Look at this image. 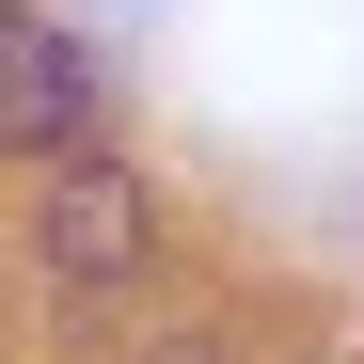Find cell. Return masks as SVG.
<instances>
[{
  "label": "cell",
  "mask_w": 364,
  "mask_h": 364,
  "mask_svg": "<svg viewBox=\"0 0 364 364\" xmlns=\"http://www.w3.org/2000/svg\"><path fill=\"white\" fill-rule=\"evenodd\" d=\"M48 269L64 285H127L143 269V174H111V159H80V174H48Z\"/></svg>",
  "instance_id": "7a4b0ae2"
},
{
  "label": "cell",
  "mask_w": 364,
  "mask_h": 364,
  "mask_svg": "<svg viewBox=\"0 0 364 364\" xmlns=\"http://www.w3.org/2000/svg\"><path fill=\"white\" fill-rule=\"evenodd\" d=\"M95 127V64H80V32H48L32 0H0V143H80Z\"/></svg>",
  "instance_id": "6da1fadb"
}]
</instances>
